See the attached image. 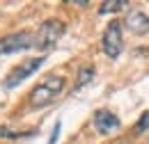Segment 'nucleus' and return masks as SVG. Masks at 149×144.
I'll return each instance as SVG.
<instances>
[{
  "instance_id": "f257e3e1",
  "label": "nucleus",
  "mask_w": 149,
  "mask_h": 144,
  "mask_svg": "<svg viewBox=\"0 0 149 144\" xmlns=\"http://www.w3.org/2000/svg\"><path fill=\"white\" fill-rule=\"evenodd\" d=\"M64 89V78L62 75H46L41 82H39L35 89L30 91V105L35 110H41L46 105H51L55 101V96Z\"/></svg>"
},
{
  "instance_id": "f03ea898",
  "label": "nucleus",
  "mask_w": 149,
  "mask_h": 144,
  "mask_svg": "<svg viewBox=\"0 0 149 144\" xmlns=\"http://www.w3.org/2000/svg\"><path fill=\"white\" fill-rule=\"evenodd\" d=\"M64 35V23L60 18H48L39 25L37 35H35V48L37 51H48L57 44V39Z\"/></svg>"
},
{
  "instance_id": "7ed1b4c3",
  "label": "nucleus",
  "mask_w": 149,
  "mask_h": 144,
  "mask_svg": "<svg viewBox=\"0 0 149 144\" xmlns=\"http://www.w3.org/2000/svg\"><path fill=\"white\" fill-rule=\"evenodd\" d=\"M41 64H44V57H30V60H25V62L16 64L12 71L7 73V78H5V89H14V87H19L21 82L28 80V78L41 66Z\"/></svg>"
},
{
  "instance_id": "20e7f679",
  "label": "nucleus",
  "mask_w": 149,
  "mask_h": 144,
  "mask_svg": "<svg viewBox=\"0 0 149 144\" xmlns=\"http://www.w3.org/2000/svg\"><path fill=\"white\" fill-rule=\"evenodd\" d=\"M101 48L110 60H117L122 53V23L119 21H110L108 28L103 30L101 37Z\"/></svg>"
},
{
  "instance_id": "39448f33",
  "label": "nucleus",
  "mask_w": 149,
  "mask_h": 144,
  "mask_svg": "<svg viewBox=\"0 0 149 144\" xmlns=\"http://www.w3.org/2000/svg\"><path fill=\"white\" fill-rule=\"evenodd\" d=\"M35 46V35L30 32H12L5 35L0 39V55H12V53H21Z\"/></svg>"
},
{
  "instance_id": "423d86ee",
  "label": "nucleus",
  "mask_w": 149,
  "mask_h": 144,
  "mask_svg": "<svg viewBox=\"0 0 149 144\" xmlns=\"http://www.w3.org/2000/svg\"><path fill=\"white\" fill-rule=\"evenodd\" d=\"M92 124H94V128H96L99 135H108V133H112V130L119 128V117H115L110 110H96Z\"/></svg>"
},
{
  "instance_id": "0eeeda50",
  "label": "nucleus",
  "mask_w": 149,
  "mask_h": 144,
  "mask_svg": "<svg viewBox=\"0 0 149 144\" xmlns=\"http://www.w3.org/2000/svg\"><path fill=\"white\" fill-rule=\"evenodd\" d=\"M126 25H129L131 32L145 35V32H149V16L142 14V12H131L129 16H126Z\"/></svg>"
},
{
  "instance_id": "6e6552de",
  "label": "nucleus",
  "mask_w": 149,
  "mask_h": 144,
  "mask_svg": "<svg viewBox=\"0 0 149 144\" xmlns=\"http://www.w3.org/2000/svg\"><path fill=\"white\" fill-rule=\"evenodd\" d=\"M92 80H94V66H92V64H87V66H83V69L78 71V75H76V87H74V91L87 87Z\"/></svg>"
},
{
  "instance_id": "1a4fd4ad",
  "label": "nucleus",
  "mask_w": 149,
  "mask_h": 144,
  "mask_svg": "<svg viewBox=\"0 0 149 144\" xmlns=\"http://www.w3.org/2000/svg\"><path fill=\"white\" fill-rule=\"evenodd\" d=\"M122 7H126V0H106V2H101L99 14H101V16H103V14H112V12H119Z\"/></svg>"
},
{
  "instance_id": "9d476101",
  "label": "nucleus",
  "mask_w": 149,
  "mask_h": 144,
  "mask_svg": "<svg viewBox=\"0 0 149 144\" xmlns=\"http://www.w3.org/2000/svg\"><path fill=\"white\" fill-rule=\"evenodd\" d=\"M35 135V130H25V133H16V130H9V128H0V140H19V137H30Z\"/></svg>"
},
{
  "instance_id": "9b49d317",
  "label": "nucleus",
  "mask_w": 149,
  "mask_h": 144,
  "mask_svg": "<svg viewBox=\"0 0 149 144\" xmlns=\"http://www.w3.org/2000/svg\"><path fill=\"white\" fill-rule=\"evenodd\" d=\"M147 128H149V112H145V114L140 117V121L133 126V133H135V135H140V133H145Z\"/></svg>"
},
{
  "instance_id": "f8f14e48",
  "label": "nucleus",
  "mask_w": 149,
  "mask_h": 144,
  "mask_svg": "<svg viewBox=\"0 0 149 144\" xmlns=\"http://www.w3.org/2000/svg\"><path fill=\"white\" fill-rule=\"evenodd\" d=\"M60 130H62V124H60V121H55V126H53V133H51V140H48V144H57V140H60Z\"/></svg>"
},
{
  "instance_id": "ddd939ff",
  "label": "nucleus",
  "mask_w": 149,
  "mask_h": 144,
  "mask_svg": "<svg viewBox=\"0 0 149 144\" xmlns=\"http://www.w3.org/2000/svg\"><path fill=\"white\" fill-rule=\"evenodd\" d=\"M110 144H129V142H122V140H119V142H110Z\"/></svg>"
}]
</instances>
